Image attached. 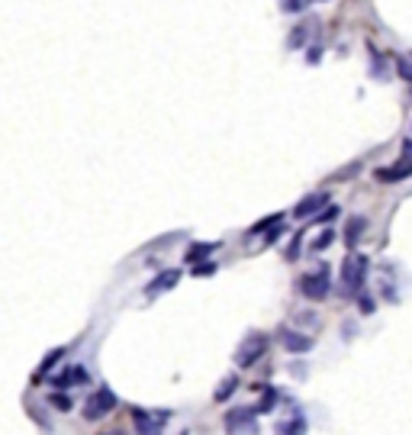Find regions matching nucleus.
<instances>
[{
  "label": "nucleus",
  "mask_w": 412,
  "mask_h": 435,
  "mask_svg": "<svg viewBox=\"0 0 412 435\" xmlns=\"http://www.w3.org/2000/svg\"><path fill=\"white\" fill-rule=\"evenodd\" d=\"M367 255H357L351 252L348 258L342 261V274H338V294L342 297H361V287H364V277H367Z\"/></svg>",
  "instance_id": "nucleus-1"
},
{
  "label": "nucleus",
  "mask_w": 412,
  "mask_h": 435,
  "mask_svg": "<svg viewBox=\"0 0 412 435\" xmlns=\"http://www.w3.org/2000/svg\"><path fill=\"white\" fill-rule=\"evenodd\" d=\"M300 290H303V297H309V300H325L328 290H332V271H328L325 265H319L313 274H303Z\"/></svg>",
  "instance_id": "nucleus-2"
},
{
  "label": "nucleus",
  "mask_w": 412,
  "mask_h": 435,
  "mask_svg": "<svg viewBox=\"0 0 412 435\" xmlns=\"http://www.w3.org/2000/svg\"><path fill=\"white\" fill-rule=\"evenodd\" d=\"M258 409H248V407H238V409H229L226 413V432L229 435H258L261 426H258Z\"/></svg>",
  "instance_id": "nucleus-3"
},
{
  "label": "nucleus",
  "mask_w": 412,
  "mask_h": 435,
  "mask_svg": "<svg viewBox=\"0 0 412 435\" xmlns=\"http://www.w3.org/2000/svg\"><path fill=\"white\" fill-rule=\"evenodd\" d=\"M412 177V139L403 142V158L396 165H386V168H377V181L380 184H396Z\"/></svg>",
  "instance_id": "nucleus-4"
},
{
  "label": "nucleus",
  "mask_w": 412,
  "mask_h": 435,
  "mask_svg": "<svg viewBox=\"0 0 412 435\" xmlns=\"http://www.w3.org/2000/svg\"><path fill=\"white\" fill-rule=\"evenodd\" d=\"M113 407H116V393H113L110 387H100V390H94L91 397H87V403H84V419H91V422L104 419L106 413H113Z\"/></svg>",
  "instance_id": "nucleus-5"
},
{
  "label": "nucleus",
  "mask_w": 412,
  "mask_h": 435,
  "mask_svg": "<svg viewBox=\"0 0 412 435\" xmlns=\"http://www.w3.org/2000/svg\"><path fill=\"white\" fill-rule=\"evenodd\" d=\"M267 351V338L265 336H248L242 342V348L235 351V361H238V368H252L255 361L261 358V355H265Z\"/></svg>",
  "instance_id": "nucleus-6"
},
{
  "label": "nucleus",
  "mask_w": 412,
  "mask_h": 435,
  "mask_svg": "<svg viewBox=\"0 0 412 435\" xmlns=\"http://www.w3.org/2000/svg\"><path fill=\"white\" fill-rule=\"evenodd\" d=\"M322 207H328V194H325V190H316V194L303 197L300 204H296L294 216H300V219H306V216H319Z\"/></svg>",
  "instance_id": "nucleus-7"
},
{
  "label": "nucleus",
  "mask_w": 412,
  "mask_h": 435,
  "mask_svg": "<svg viewBox=\"0 0 412 435\" xmlns=\"http://www.w3.org/2000/svg\"><path fill=\"white\" fill-rule=\"evenodd\" d=\"M280 345H284L286 351L300 355V351H309V348H313V336H303V332L284 329V332H280Z\"/></svg>",
  "instance_id": "nucleus-8"
},
{
  "label": "nucleus",
  "mask_w": 412,
  "mask_h": 435,
  "mask_svg": "<svg viewBox=\"0 0 412 435\" xmlns=\"http://www.w3.org/2000/svg\"><path fill=\"white\" fill-rule=\"evenodd\" d=\"M165 419H168V413L152 419V416H145V409H133V422H135V429H139V435H158Z\"/></svg>",
  "instance_id": "nucleus-9"
},
{
  "label": "nucleus",
  "mask_w": 412,
  "mask_h": 435,
  "mask_svg": "<svg viewBox=\"0 0 412 435\" xmlns=\"http://www.w3.org/2000/svg\"><path fill=\"white\" fill-rule=\"evenodd\" d=\"M177 281H181V271H177V268H171V271H161L158 277H155V281L148 284L145 294H148V297H158V294H165V290L174 287Z\"/></svg>",
  "instance_id": "nucleus-10"
},
{
  "label": "nucleus",
  "mask_w": 412,
  "mask_h": 435,
  "mask_svg": "<svg viewBox=\"0 0 412 435\" xmlns=\"http://www.w3.org/2000/svg\"><path fill=\"white\" fill-rule=\"evenodd\" d=\"M213 252H216V242H194V246L187 248V255H184V261H190V265H200V261L210 258Z\"/></svg>",
  "instance_id": "nucleus-11"
},
{
  "label": "nucleus",
  "mask_w": 412,
  "mask_h": 435,
  "mask_svg": "<svg viewBox=\"0 0 412 435\" xmlns=\"http://www.w3.org/2000/svg\"><path fill=\"white\" fill-rule=\"evenodd\" d=\"M364 229H367V219H364V216H351L348 226H345V242H348V246H355L357 236H364Z\"/></svg>",
  "instance_id": "nucleus-12"
},
{
  "label": "nucleus",
  "mask_w": 412,
  "mask_h": 435,
  "mask_svg": "<svg viewBox=\"0 0 412 435\" xmlns=\"http://www.w3.org/2000/svg\"><path fill=\"white\" fill-rule=\"evenodd\" d=\"M277 435H306V419H303L300 413L294 416V419H286L277 426Z\"/></svg>",
  "instance_id": "nucleus-13"
},
{
  "label": "nucleus",
  "mask_w": 412,
  "mask_h": 435,
  "mask_svg": "<svg viewBox=\"0 0 412 435\" xmlns=\"http://www.w3.org/2000/svg\"><path fill=\"white\" fill-rule=\"evenodd\" d=\"M87 378L84 368H68V371L62 374V378H55V387H68V384H81V380Z\"/></svg>",
  "instance_id": "nucleus-14"
},
{
  "label": "nucleus",
  "mask_w": 412,
  "mask_h": 435,
  "mask_svg": "<svg viewBox=\"0 0 412 435\" xmlns=\"http://www.w3.org/2000/svg\"><path fill=\"white\" fill-rule=\"evenodd\" d=\"M235 387H238V378H235V374H232V378H226V380H223V384H219V390H216V393H213V397H216V400H219V403H223V400H226V397H229V393H232V390H235Z\"/></svg>",
  "instance_id": "nucleus-15"
},
{
  "label": "nucleus",
  "mask_w": 412,
  "mask_h": 435,
  "mask_svg": "<svg viewBox=\"0 0 412 435\" xmlns=\"http://www.w3.org/2000/svg\"><path fill=\"white\" fill-rule=\"evenodd\" d=\"M274 403H277V390H274V387H265V400L258 403V413H271Z\"/></svg>",
  "instance_id": "nucleus-16"
},
{
  "label": "nucleus",
  "mask_w": 412,
  "mask_h": 435,
  "mask_svg": "<svg viewBox=\"0 0 412 435\" xmlns=\"http://www.w3.org/2000/svg\"><path fill=\"white\" fill-rule=\"evenodd\" d=\"M280 219H284V213H274V216H267V219H261V223H255L252 226V236H258V232H265V229H271V226H277Z\"/></svg>",
  "instance_id": "nucleus-17"
},
{
  "label": "nucleus",
  "mask_w": 412,
  "mask_h": 435,
  "mask_svg": "<svg viewBox=\"0 0 412 435\" xmlns=\"http://www.w3.org/2000/svg\"><path fill=\"white\" fill-rule=\"evenodd\" d=\"M306 33H309V26H296L294 33H290V49H300V45L306 43Z\"/></svg>",
  "instance_id": "nucleus-18"
},
{
  "label": "nucleus",
  "mask_w": 412,
  "mask_h": 435,
  "mask_svg": "<svg viewBox=\"0 0 412 435\" xmlns=\"http://www.w3.org/2000/svg\"><path fill=\"white\" fill-rule=\"evenodd\" d=\"M332 239H335V229H325V232L319 236V239L313 242V248H316V252H322L325 246H332Z\"/></svg>",
  "instance_id": "nucleus-19"
},
{
  "label": "nucleus",
  "mask_w": 412,
  "mask_h": 435,
  "mask_svg": "<svg viewBox=\"0 0 412 435\" xmlns=\"http://www.w3.org/2000/svg\"><path fill=\"white\" fill-rule=\"evenodd\" d=\"M213 271H216V265H213V261H200V265H194L196 277H203V274H213Z\"/></svg>",
  "instance_id": "nucleus-20"
},
{
  "label": "nucleus",
  "mask_w": 412,
  "mask_h": 435,
  "mask_svg": "<svg viewBox=\"0 0 412 435\" xmlns=\"http://www.w3.org/2000/svg\"><path fill=\"white\" fill-rule=\"evenodd\" d=\"M300 239H303V236L296 232L294 242H290V248H286V261H296V252H300Z\"/></svg>",
  "instance_id": "nucleus-21"
},
{
  "label": "nucleus",
  "mask_w": 412,
  "mask_h": 435,
  "mask_svg": "<svg viewBox=\"0 0 412 435\" xmlns=\"http://www.w3.org/2000/svg\"><path fill=\"white\" fill-rule=\"evenodd\" d=\"M62 355H65V348H55V351H52V355H45V361H43V371H49V368L55 365V361L62 358Z\"/></svg>",
  "instance_id": "nucleus-22"
},
{
  "label": "nucleus",
  "mask_w": 412,
  "mask_h": 435,
  "mask_svg": "<svg viewBox=\"0 0 412 435\" xmlns=\"http://www.w3.org/2000/svg\"><path fill=\"white\" fill-rule=\"evenodd\" d=\"M396 71L406 77V81H412V65L406 62V58H399V62H396Z\"/></svg>",
  "instance_id": "nucleus-23"
},
{
  "label": "nucleus",
  "mask_w": 412,
  "mask_h": 435,
  "mask_svg": "<svg viewBox=\"0 0 412 435\" xmlns=\"http://www.w3.org/2000/svg\"><path fill=\"white\" fill-rule=\"evenodd\" d=\"M306 7V0H284V10L286 13H296V10Z\"/></svg>",
  "instance_id": "nucleus-24"
},
{
  "label": "nucleus",
  "mask_w": 412,
  "mask_h": 435,
  "mask_svg": "<svg viewBox=\"0 0 412 435\" xmlns=\"http://www.w3.org/2000/svg\"><path fill=\"white\" fill-rule=\"evenodd\" d=\"M357 307H361V313H374V300H370L367 294L357 297Z\"/></svg>",
  "instance_id": "nucleus-25"
},
{
  "label": "nucleus",
  "mask_w": 412,
  "mask_h": 435,
  "mask_svg": "<svg viewBox=\"0 0 412 435\" xmlns=\"http://www.w3.org/2000/svg\"><path fill=\"white\" fill-rule=\"evenodd\" d=\"M55 407L58 409H71V400H68V397H55Z\"/></svg>",
  "instance_id": "nucleus-26"
},
{
  "label": "nucleus",
  "mask_w": 412,
  "mask_h": 435,
  "mask_svg": "<svg viewBox=\"0 0 412 435\" xmlns=\"http://www.w3.org/2000/svg\"><path fill=\"white\" fill-rule=\"evenodd\" d=\"M319 52H322V49H309V52H306V62H313V65H316V62H319V58H322Z\"/></svg>",
  "instance_id": "nucleus-27"
}]
</instances>
